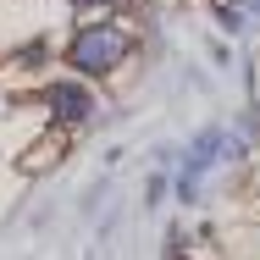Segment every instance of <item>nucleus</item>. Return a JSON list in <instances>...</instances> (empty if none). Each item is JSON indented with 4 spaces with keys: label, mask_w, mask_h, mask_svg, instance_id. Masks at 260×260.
Here are the masks:
<instances>
[{
    "label": "nucleus",
    "mask_w": 260,
    "mask_h": 260,
    "mask_svg": "<svg viewBox=\"0 0 260 260\" xmlns=\"http://www.w3.org/2000/svg\"><path fill=\"white\" fill-rule=\"evenodd\" d=\"M127 55V34L116 22H94V28H78L72 45H67V61L83 72V78H105L111 67H122Z\"/></svg>",
    "instance_id": "f257e3e1"
},
{
    "label": "nucleus",
    "mask_w": 260,
    "mask_h": 260,
    "mask_svg": "<svg viewBox=\"0 0 260 260\" xmlns=\"http://www.w3.org/2000/svg\"><path fill=\"white\" fill-rule=\"evenodd\" d=\"M45 105H50L55 127H83V122L94 116V100H89L83 83H50V89H45Z\"/></svg>",
    "instance_id": "f03ea898"
},
{
    "label": "nucleus",
    "mask_w": 260,
    "mask_h": 260,
    "mask_svg": "<svg viewBox=\"0 0 260 260\" xmlns=\"http://www.w3.org/2000/svg\"><path fill=\"white\" fill-rule=\"evenodd\" d=\"M67 6H83V11H94V6H111V0H67Z\"/></svg>",
    "instance_id": "7ed1b4c3"
}]
</instances>
